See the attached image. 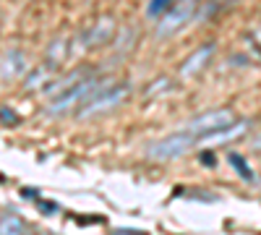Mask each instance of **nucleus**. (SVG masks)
I'll return each mask as SVG.
<instances>
[{
  "label": "nucleus",
  "instance_id": "f257e3e1",
  "mask_svg": "<svg viewBox=\"0 0 261 235\" xmlns=\"http://www.w3.org/2000/svg\"><path fill=\"white\" fill-rule=\"evenodd\" d=\"M110 87V81H102L97 76H84L81 81H76L73 87H68L63 94H58L55 99H50L47 105V115L60 118V115H68V113H79L86 102H92L102 89Z\"/></svg>",
  "mask_w": 261,
  "mask_h": 235
},
{
  "label": "nucleus",
  "instance_id": "f03ea898",
  "mask_svg": "<svg viewBox=\"0 0 261 235\" xmlns=\"http://www.w3.org/2000/svg\"><path fill=\"white\" fill-rule=\"evenodd\" d=\"M232 123H235V113L230 108H214V110H206L201 115L191 118L188 123H183L180 131L193 136L196 141H201V139H206L217 131H225V128H230Z\"/></svg>",
  "mask_w": 261,
  "mask_h": 235
},
{
  "label": "nucleus",
  "instance_id": "7ed1b4c3",
  "mask_svg": "<svg viewBox=\"0 0 261 235\" xmlns=\"http://www.w3.org/2000/svg\"><path fill=\"white\" fill-rule=\"evenodd\" d=\"M196 144H199V141H196L193 136L183 134L178 128V131H172V134H167V136H162L157 141H151L146 146V157L154 160V162H172V160L183 157L188 149H193Z\"/></svg>",
  "mask_w": 261,
  "mask_h": 235
},
{
  "label": "nucleus",
  "instance_id": "20e7f679",
  "mask_svg": "<svg viewBox=\"0 0 261 235\" xmlns=\"http://www.w3.org/2000/svg\"><path fill=\"white\" fill-rule=\"evenodd\" d=\"M128 94H130L128 84H110V87L102 89L92 102H86L76 115L79 118H97L102 113H113L115 108H120V105L128 99Z\"/></svg>",
  "mask_w": 261,
  "mask_h": 235
},
{
  "label": "nucleus",
  "instance_id": "39448f33",
  "mask_svg": "<svg viewBox=\"0 0 261 235\" xmlns=\"http://www.w3.org/2000/svg\"><path fill=\"white\" fill-rule=\"evenodd\" d=\"M193 13H196V3H175V6H170V11L162 18H157V37L178 34L193 18Z\"/></svg>",
  "mask_w": 261,
  "mask_h": 235
},
{
  "label": "nucleus",
  "instance_id": "423d86ee",
  "mask_svg": "<svg viewBox=\"0 0 261 235\" xmlns=\"http://www.w3.org/2000/svg\"><path fill=\"white\" fill-rule=\"evenodd\" d=\"M113 37H115V18L113 16H99L97 21H92V24L81 32V42H84L81 47L84 50L105 47Z\"/></svg>",
  "mask_w": 261,
  "mask_h": 235
},
{
  "label": "nucleus",
  "instance_id": "0eeeda50",
  "mask_svg": "<svg viewBox=\"0 0 261 235\" xmlns=\"http://www.w3.org/2000/svg\"><path fill=\"white\" fill-rule=\"evenodd\" d=\"M214 42H204L201 47H196L183 63H180V76L183 79H193V76H199L206 66H209V60L214 55Z\"/></svg>",
  "mask_w": 261,
  "mask_h": 235
},
{
  "label": "nucleus",
  "instance_id": "6e6552de",
  "mask_svg": "<svg viewBox=\"0 0 261 235\" xmlns=\"http://www.w3.org/2000/svg\"><path fill=\"white\" fill-rule=\"evenodd\" d=\"M248 120H235L230 128H225V131H217V134H212V136H206V139H201L199 144H209V146H214V144H227V141H235V139H241V136H246V131H248Z\"/></svg>",
  "mask_w": 261,
  "mask_h": 235
},
{
  "label": "nucleus",
  "instance_id": "1a4fd4ad",
  "mask_svg": "<svg viewBox=\"0 0 261 235\" xmlns=\"http://www.w3.org/2000/svg\"><path fill=\"white\" fill-rule=\"evenodd\" d=\"M0 235H27V225L13 212H3L0 215Z\"/></svg>",
  "mask_w": 261,
  "mask_h": 235
},
{
  "label": "nucleus",
  "instance_id": "9d476101",
  "mask_svg": "<svg viewBox=\"0 0 261 235\" xmlns=\"http://www.w3.org/2000/svg\"><path fill=\"white\" fill-rule=\"evenodd\" d=\"M65 55H68V39H63V45H60V39H55L53 45L47 47V63H50V68H58L60 63L65 60Z\"/></svg>",
  "mask_w": 261,
  "mask_h": 235
},
{
  "label": "nucleus",
  "instance_id": "9b49d317",
  "mask_svg": "<svg viewBox=\"0 0 261 235\" xmlns=\"http://www.w3.org/2000/svg\"><path fill=\"white\" fill-rule=\"evenodd\" d=\"M227 160H230V165H235V167H238V175H241L243 180H253V170L246 165V160H243L241 154H235V152H232Z\"/></svg>",
  "mask_w": 261,
  "mask_h": 235
},
{
  "label": "nucleus",
  "instance_id": "f8f14e48",
  "mask_svg": "<svg viewBox=\"0 0 261 235\" xmlns=\"http://www.w3.org/2000/svg\"><path fill=\"white\" fill-rule=\"evenodd\" d=\"M167 11H170V3H165V0H154V3L146 8V16H151V18H162Z\"/></svg>",
  "mask_w": 261,
  "mask_h": 235
},
{
  "label": "nucleus",
  "instance_id": "ddd939ff",
  "mask_svg": "<svg viewBox=\"0 0 261 235\" xmlns=\"http://www.w3.org/2000/svg\"><path fill=\"white\" fill-rule=\"evenodd\" d=\"M251 149H256V152H261V134L251 139Z\"/></svg>",
  "mask_w": 261,
  "mask_h": 235
},
{
  "label": "nucleus",
  "instance_id": "4468645a",
  "mask_svg": "<svg viewBox=\"0 0 261 235\" xmlns=\"http://www.w3.org/2000/svg\"><path fill=\"white\" fill-rule=\"evenodd\" d=\"M27 235H32V232H27Z\"/></svg>",
  "mask_w": 261,
  "mask_h": 235
}]
</instances>
